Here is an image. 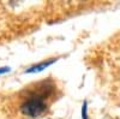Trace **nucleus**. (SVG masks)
I'll return each instance as SVG.
<instances>
[{
	"label": "nucleus",
	"instance_id": "obj_1",
	"mask_svg": "<svg viewBox=\"0 0 120 119\" xmlns=\"http://www.w3.org/2000/svg\"><path fill=\"white\" fill-rule=\"evenodd\" d=\"M49 88L52 87H41L37 90L30 93L29 96L21 105V111L24 115L30 118H36L42 115L48 108V100L51 96Z\"/></svg>",
	"mask_w": 120,
	"mask_h": 119
},
{
	"label": "nucleus",
	"instance_id": "obj_2",
	"mask_svg": "<svg viewBox=\"0 0 120 119\" xmlns=\"http://www.w3.org/2000/svg\"><path fill=\"white\" fill-rule=\"evenodd\" d=\"M54 61H55V59H52V60H48V61H43V63H41V64L34 65V66H31L30 69H28V70H26L25 72H28V73H31V72H38V71H42L43 69L48 67L49 65H52V64H53Z\"/></svg>",
	"mask_w": 120,
	"mask_h": 119
},
{
	"label": "nucleus",
	"instance_id": "obj_3",
	"mask_svg": "<svg viewBox=\"0 0 120 119\" xmlns=\"http://www.w3.org/2000/svg\"><path fill=\"white\" fill-rule=\"evenodd\" d=\"M8 71H10L8 67H1V69H0V75H3L5 72H8Z\"/></svg>",
	"mask_w": 120,
	"mask_h": 119
},
{
	"label": "nucleus",
	"instance_id": "obj_4",
	"mask_svg": "<svg viewBox=\"0 0 120 119\" xmlns=\"http://www.w3.org/2000/svg\"><path fill=\"white\" fill-rule=\"evenodd\" d=\"M83 119H86V104L83 106Z\"/></svg>",
	"mask_w": 120,
	"mask_h": 119
}]
</instances>
